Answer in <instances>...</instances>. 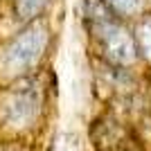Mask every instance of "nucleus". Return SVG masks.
Segmentation results:
<instances>
[{
  "mask_svg": "<svg viewBox=\"0 0 151 151\" xmlns=\"http://www.w3.org/2000/svg\"><path fill=\"white\" fill-rule=\"evenodd\" d=\"M52 41V29L43 20L23 25L12 38L0 45V79H23L36 68Z\"/></svg>",
  "mask_w": 151,
  "mask_h": 151,
  "instance_id": "obj_1",
  "label": "nucleus"
},
{
  "mask_svg": "<svg viewBox=\"0 0 151 151\" xmlns=\"http://www.w3.org/2000/svg\"><path fill=\"white\" fill-rule=\"evenodd\" d=\"M88 32L97 52L117 68H126L140 59V50L135 43L133 32L124 25V20L117 18L113 12L101 16L99 20L88 23Z\"/></svg>",
  "mask_w": 151,
  "mask_h": 151,
  "instance_id": "obj_2",
  "label": "nucleus"
},
{
  "mask_svg": "<svg viewBox=\"0 0 151 151\" xmlns=\"http://www.w3.org/2000/svg\"><path fill=\"white\" fill-rule=\"evenodd\" d=\"M38 108H41V95L34 86H18L7 93L0 115L2 122L9 126H27L36 120Z\"/></svg>",
  "mask_w": 151,
  "mask_h": 151,
  "instance_id": "obj_3",
  "label": "nucleus"
},
{
  "mask_svg": "<svg viewBox=\"0 0 151 151\" xmlns=\"http://www.w3.org/2000/svg\"><path fill=\"white\" fill-rule=\"evenodd\" d=\"M50 5L52 0H9V12L18 25H29L34 20L43 18Z\"/></svg>",
  "mask_w": 151,
  "mask_h": 151,
  "instance_id": "obj_4",
  "label": "nucleus"
},
{
  "mask_svg": "<svg viewBox=\"0 0 151 151\" xmlns=\"http://www.w3.org/2000/svg\"><path fill=\"white\" fill-rule=\"evenodd\" d=\"M133 36L138 43L140 57H145L151 61V14H142L133 27Z\"/></svg>",
  "mask_w": 151,
  "mask_h": 151,
  "instance_id": "obj_5",
  "label": "nucleus"
},
{
  "mask_svg": "<svg viewBox=\"0 0 151 151\" xmlns=\"http://www.w3.org/2000/svg\"><path fill=\"white\" fill-rule=\"evenodd\" d=\"M108 9L122 20L140 18L142 16V0H104Z\"/></svg>",
  "mask_w": 151,
  "mask_h": 151,
  "instance_id": "obj_6",
  "label": "nucleus"
}]
</instances>
